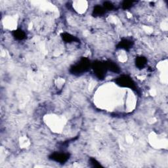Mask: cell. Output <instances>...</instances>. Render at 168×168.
Here are the masks:
<instances>
[{"label": "cell", "mask_w": 168, "mask_h": 168, "mask_svg": "<svg viewBox=\"0 0 168 168\" xmlns=\"http://www.w3.org/2000/svg\"><path fill=\"white\" fill-rule=\"evenodd\" d=\"M68 158V154H67L65 153H56L52 154L51 159L53 160L56 161L57 162L63 163L67 161Z\"/></svg>", "instance_id": "obj_4"}, {"label": "cell", "mask_w": 168, "mask_h": 168, "mask_svg": "<svg viewBox=\"0 0 168 168\" xmlns=\"http://www.w3.org/2000/svg\"><path fill=\"white\" fill-rule=\"evenodd\" d=\"M147 63V59L144 57H139L135 60V64L138 68L142 69L146 67Z\"/></svg>", "instance_id": "obj_6"}, {"label": "cell", "mask_w": 168, "mask_h": 168, "mask_svg": "<svg viewBox=\"0 0 168 168\" xmlns=\"http://www.w3.org/2000/svg\"><path fill=\"white\" fill-rule=\"evenodd\" d=\"M117 85H120V87H128V88H133L134 82L128 76H122L118 78L116 81Z\"/></svg>", "instance_id": "obj_3"}, {"label": "cell", "mask_w": 168, "mask_h": 168, "mask_svg": "<svg viewBox=\"0 0 168 168\" xmlns=\"http://www.w3.org/2000/svg\"><path fill=\"white\" fill-rule=\"evenodd\" d=\"M102 7L106 11H110L114 9V5L110 2H105L103 3V5Z\"/></svg>", "instance_id": "obj_9"}, {"label": "cell", "mask_w": 168, "mask_h": 168, "mask_svg": "<svg viewBox=\"0 0 168 168\" xmlns=\"http://www.w3.org/2000/svg\"><path fill=\"white\" fill-rule=\"evenodd\" d=\"M134 2H129V1H125L122 3V7L124 9H129L132 8Z\"/></svg>", "instance_id": "obj_10"}, {"label": "cell", "mask_w": 168, "mask_h": 168, "mask_svg": "<svg viewBox=\"0 0 168 168\" xmlns=\"http://www.w3.org/2000/svg\"><path fill=\"white\" fill-rule=\"evenodd\" d=\"M92 67L95 74L99 79L104 78L105 77L106 70H107L105 63H101L100 61H97V62L93 63Z\"/></svg>", "instance_id": "obj_2"}, {"label": "cell", "mask_w": 168, "mask_h": 168, "mask_svg": "<svg viewBox=\"0 0 168 168\" xmlns=\"http://www.w3.org/2000/svg\"><path fill=\"white\" fill-rule=\"evenodd\" d=\"M90 67V62L87 59H81L78 63L76 64L72 68V73L74 74H81L83 72L87 70L88 68Z\"/></svg>", "instance_id": "obj_1"}, {"label": "cell", "mask_w": 168, "mask_h": 168, "mask_svg": "<svg viewBox=\"0 0 168 168\" xmlns=\"http://www.w3.org/2000/svg\"><path fill=\"white\" fill-rule=\"evenodd\" d=\"M13 36L17 39L22 40V39L26 38V34L25 32H24V31L22 30V29H18L17 30L14 31Z\"/></svg>", "instance_id": "obj_8"}, {"label": "cell", "mask_w": 168, "mask_h": 168, "mask_svg": "<svg viewBox=\"0 0 168 168\" xmlns=\"http://www.w3.org/2000/svg\"><path fill=\"white\" fill-rule=\"evenodd\" d=\"M118 46L120 48L122 49V50H128L132 46V42L128 39H124L119 43Z\"/></svg>", "instance_id": "obj_5"}, {"label": "cell", "mask_w": 168, "mask_h": 168, "mask_svg": "<svg viewBox=\"0 0 168 168\" xmlns=\"http://www.w3.org/2000/svg\"><path fill=\"white\" fill-rule=\"evenodd\" d=\"M105 11L106 10L104 9L103 7L96 5L93 9V15H94V17H101L105 13Z\"/></svg>", "instance_id": "obj_7"}]
</instances>
